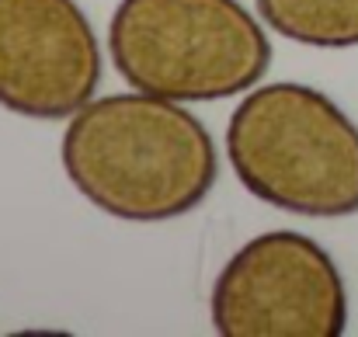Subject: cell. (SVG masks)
<instances>
[{"mask_svg":"<svg viewBox=\"0 0 358 337\" xmlns=\"http://www.w3.org/2000/svg\"><path fill=\"white\" fill-rule=\"evenodd\" d=\"M257 14L271 31L299 45H358V0H257Z\"/></svg>","mask_w":358,"mask_h":337,"instance_id":"6","label":"cell"},{"mask_svg":"<svg viewBox=\"0 0 358 337\" xmlns=\"http://www.w3.org/2000/svg\"><path fill=\"white\" fill-rule=\"evenodd\" d=\"M108 49L125 84L171 101L237 98L271 66V42L240 0H122Z\"/></svg>","mask_w":358,"mask_h":337,"instance_id":"3","label":"cell"},{"mask_svg":"<svg viewBox=\"0 0 358 337\" xmlns=\"http://www.w3.org/2000/svg\"><path fill=\"white\" fill-rule=\"evenodd\" d=\"M59 160L94 209L125 223L178 220L199 209L220 178L202 118L146 91L84 105L63 132Z\"/></svg>","mask_w":358,"mask_h":337,"instance_id":"1","label":"cell"},{"mask_svg":"<svg viewBox=\"0 0 358 337\" xmlns=\"http://www.w3.org/2000/svg\"><path fill=\"white\" fill-rule=\"evenodd\" d=\"M98 84L101 49L77 0H0V108L59 122Z\"/></svg>","mask_w":358,"mask_h":337,"instance_id":"5","label":"cell"},{"mask_svg":"<svg viewBox=\"0 0 358 337\" xmlns=\"http://www.w3.org/2000/svg\"><path fill=\"white\" fill-rule=\"evenodd\" d=\"M209 310L223 337H338L348 327L334 257L292 229L247 240L223 264Z\"/></svg>","mask_w":358,"mask_h":337,"instance_id":"4","label":"cell"},{"mask_svg":"<svg viewBox=\"0 0 358 337\" xmlns=\"http://www.w3.org/2000/svg\"><path fill=\"white\" fill-rule=\"evenodd\" d=\"M227 153L240 185L275 209L313 220L358 213V125L310 84L254 87L230 115Z\"/></svg>","mask_w":358,"mask_h":337,"instance_id":"2","label":"cell"}]
</instances>
